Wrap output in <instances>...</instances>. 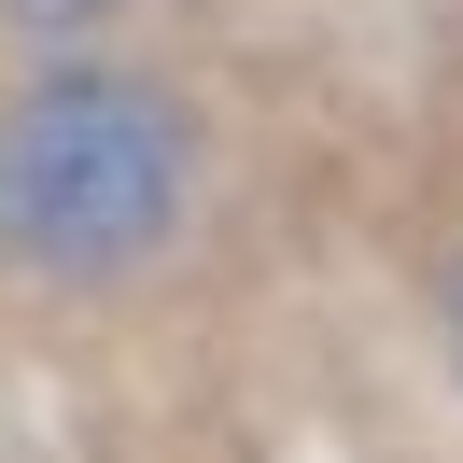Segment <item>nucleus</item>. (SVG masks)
<instances>
[{"label": "nucleus", "instance_id": "obj_1", "mask_svg": "<svg viewBox=\"0 0 463 463\" xmlns=\"http://www.w3.org/2000/svg\"><path fill=\"white\" fill-rule=\"evenodd\" d=\"M183 211V127L141 85H29L0 127V239L29 267H127Z\"/></svg>", "mask_w": 463, "mask_h": 463}, {"label": "nucleus", "instance_id": "obj_2", "mask_svg": "<svg viewBox=\"0 0 463 463\" xmlns=\"http://www.w3.org/2000/svg\"><path fill=\"white\" fill-rule=\"evenodd\" d=\"M29 29H85V14H113V0H14Z\"/></svg>", "mask_w": 463, "mask_h": 463}]
</instances>
